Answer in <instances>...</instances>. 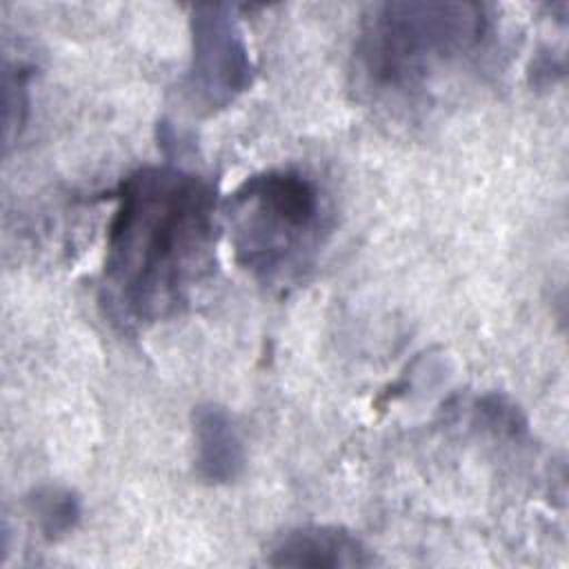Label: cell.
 Segmentation results:
<instances>
[{"label":"cell","instance_id":"3957f363","mask_svg":"<svg viewBox=\"0 0 569 569\" xmlns=\"http://www.w3.org/2000/svg\"><path fill=\"white\" fill-rule=\"evenodd\" d=\"M220 211L236 262L269 289L300 284L329 233L322 189L298 167L247 176Z\"/></svg>","mask_w":569,"mask_h":569},{"label":"cell","instance_id":"8992f818","mask_svg":"<svg viewBox=\"0 0 569 569\" xmlns=\"http://www.w3.org/2000/svg\"><path fill=\"white\" fill-rule=\"evenodd\" d=\"M196 445V473L207 485H229L244 469V445L233 416L216 405L202 402L191 411Z\"/></svg>","mask_w":569,"mask_h":569},{"label":"cell","instance_id":"5b68a950","mask_svg":"<svg viewBox=\"0 0 569 569\" xmlns=\"http://www.w3.org/2000/svg\"><path fill=\"white\" fill-rule=\"evenodd\" d=\"M271 567L360 569L376 565L373 551L349 529L336 525H302L280 533L267 549Z\"/></svg>","mask_w":569,"mask_h":569},{"label":"cell","instance_id":"277c9868","mask_svg":"<svg viewBox=\"0 0 569 569\" xmlns=\"http://www.w3.org/2000/svg\"><path fill=\"white\" fill-rule=\"evenodd\" d=\"M191 58L182 96L198 116L231 107L253 82L244 31L229 4H196L189 16Z\"/></svg>","mask_w":569,"mask_h":569},{"label":"cell","instance_id":"9c48e42d","mask_svg":"<svg viewBox=\"0 0 569 569\" xmlns=\"http://www.w3.org/2000/svg\"><path fill=\"white\" fill-rule=\"evenodd\" d=\"M476 422H480L482 429L505 438H518L527 431L522 411L500 393H487L476 402Z\"/></svg>","mask_w":569,"mask_h":569},{"label":"cell","instance_id":"6da1fadb","mask_svg":"<svg viewBox=\"0 0 569 569\" xmlns=\"http://www.w3.org/2000/svg\"><path fill=\"white\" fill-rule=\"evenodd\" d=\"M104 242L100 305L122 331L182 313L216 267L213 184L178 164H147L116 191Z\"/></svg>","mask_w":569,"mask_h":569},{"label":"cell","instance_id":"ba28073f","mask_svg":"<svg viewBox=\"0 0 569 569\" xmlns=\"http://www.w3.org/2000/svg\"><path fill=\"white\" fill-rule=\"evenodd\" d=\"M29 111V69L22 62L4 60V142L20 133Z\"/></svg>","mask_w":569,"mask_h":569},{"label":"cell","instance_id":"52a82bcc","mask_svg":"<svg viewBox=\"0 0 569 569\" xmlns=\"http://www.w3.org/2000/svg\"><path fill=\"white\" fill-rule=\"evenodd\" d=\"M27 511L47 540H60L78 527L82 500L64 485H38L27 493Z\"/></svg>","mask_w":569,"mask_h":569},{"label":"cell","instance_id":"7a4b0ae2","mask_svg":"<svg viewBox=\"0 0 569 569\" xmlns=\"http://www.w3.org/2000/svg\"><path fill=\"white\" fill-rule=\"evenodd\" d=\"M491 33L478 2H380L353 42L356 87L371 100L409 102L449 67L476 56Z\"/></svg>","mask_w":569,"mask_h":569}]
</instances>
